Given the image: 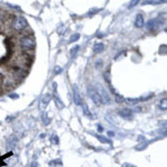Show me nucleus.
<instances>
[{
    "label": "nucleus",
    "instance_id": "nucleus-1",
    "mask_svg": "<svg viewBox=\"0 0 167 167\" xmlns=\"http://www.w3.org/2000/svg\"><path fill=\"white\" fill-rule=\"evenodd\" d=\"M19 47L24 51H33L36 48V40L33 36L25 35L19 38Z\"/></svg>",
    "mask_w": 167,
    "mask_h": 167
},
{
    "label": "nucleus",
    "instance_id": "nucleus-2",
    "mask_svg": "<svg viewBox=\"0 0 167 167\" xmlns=\"http://www.w3.org/2000/svg\"><path fill=\"white\" fill-rule=\"evenodd\" d=\"M87 92H88V96L90 97V99L94 101V104L95 105H101L103 104V99H101V96H100V94L98 92V90L95 88V87H92V85H89L88 87H87Z\"/></svg>",
    "mask_w": 167,
    "mask_h": 167
},
{
    "label": "nucleus",
    "instance_id": "nucleus-3",
    "mask_svg": "<svg viewBox=\"0 0 167 167\" xmlns=\"http://www.w3.org/2000/svg\"><path fill=\"white\" fill-rule=\"evenodd\" d=\"M12 28L16 31H22L27 28V20L22 16H17L12 20Z\"/></svg>",
    "mask_w": 167,
    "mask_h": 167
},
{
    "label": "nucleus",
    "instance_id": "nucleus-4",
    "mask_svg": "<svg viewBox=\"0 0 167 167\" xmlns=\"http://www.w3.org/2000/svg\"><path fill=\"white\" fill-rule=\"evenodd\" d=\"M98 92H99L100 96H101L103 103H107V104L110 103V97H109V95L107 94V92L105 90V88L101 85H98Z\"/></svg>",
    "mask_w": 167,
    "mask_h": 167
},
{
    "label": "nucleus",
    "instance_id": "nucleus-5",
    "mask_svg": "<svg viewBox=\"0 0 167 167\" xmlns=\"http://www.w3.org/2000/svg\"><path fill=\"white\" fill-rule=\"evenodd\" d=\"M74 101H75L76 105H80V104H83V101H81V97H80V94L78 92V89H77V87L74 86Z\"/></svg>",
    "mask_w": 167,
    "mask_h": 167
},
{
    "label": "nucleus",
    "instance_id": "nucleus-6",
    "mask_svg": "<svg viewBox=\"0 0 167 167\" xmlns=\"http://www.w3.org/2000/svg\"><path fill=\"white\" fill-rule=\"evenodd\" d=\"M119 115L122 117H124V118H130L132 115H133V111L128 108L120 109V110H119Z\"/></svg>",
    "mask_w": 167,
    "mask_h": 167
},
{
    "label": "nucleus",
    "instance_id": "nucleus-7",
    "mask_svg": "<svg viewBox=\"0 0 167 167\" xmlns=\"http://www.w3.org/2000/svg\"><path fill=\"white\" fill-rule=\"evenodd\" d=\"M49 101H50V96L49 95H46V96L41 99L40 104H39V108L41 109V110H43V109L47 107V105H48Z\"/></svg>",
    "mask_w": 167,
    "mask_h": 167
},
{
    "label": "nucleus",
    "instance_id": "nucleus-8",
    "mask_svg": "<svg viewBox=\"0 0 167 167\" xmlns=\"http://www.w3.org/2000/svg\"><path fill=\"white\" fill-rule=\"evenodd\" d=\"M135 26H136L137 28H141V27H143V26H144V17H143L142 14H138V15L136 16Z\"/></svg>",
    "mask_w": 167,
    "mask_h": 167
},
{
    "label": "nucleus",
    "instance_id": "nucleus-9",
    "mask_svg": "<svg viewBox=\"0 0 167 167\" xmlns=\"http://www.w3.org/2000/svg\"><path fill=\"white\" fill-rule=\"evenodd\" d=\"M104 48H105V46H104V43H101V42H96V43L94 45V51H95L96 54H99L101 51H104Z\"/></svg>",
    "mask_w": 167,
    "mask_h": 167
},
{
    "label": "nucleus",
    "instance_id": "nucleus-10",
    "mask_svg": "<svg viewBox=\"0 0 167 167\" xmlns=\"http://www.w3.org/2000/svg\"><path fill=\"white\" fill-rule=\"evenodd\" d=\"M158 27V22H157V20L156 19H153V20H149V22L147 24V28H148V30H153V29H156Z\"/></svg>",
    "mask_w": 167,
    "mask_h": 167
},
{
    "label": "nucleus",
    "instance_id": "nucleus-11",
    "mask_svg": "<svg viewBox=\"0 0 167 167\" xmlns=\"http://www.w3.org/2000/svg\"><path fill=\"white\" fill-rule=\"evenodd\" d=\"M79 38H80V35H79V33H74V35H71V36H70L69 42H75V41H77Z\"/></svg>",
    "mask_w": 167,
    "mask_h": 167
},
{
    "label": "nucleus",
    "instance_id": "nucleus-12",
    "mask_svg": "<svg viewBox=\"0 0 167 167\" xmlns=\"http://www.w3.org/2000/svg\"><path fill=\"white\" fill-rule=\"evenodd\" d=\"M83 105V109H84V114L86 115V116L88 117H92V114H90V111L88 110V107H87V105L86 104H81Z\"/></svg>",
    "mask_w": 167,
    "mask_h": 167
},
{
    "label": "nucleus",
    "instance_id": "nucleus-13",
    "mask_svg": "<svg viewBox=\"0 0 167 167\" xmlns=\"http://www.w3.org/2000/svg\"><path fill=\"white\" fill-rule=\"evenodd\" d=\"M138 100L139 99H137V98H127L126 99V103L128 104V105H136L137 103H138Z\"/></svg>",
    "mask_w": 167,
    "mask_h": 167
},
{
    "label": "nucleus",
    "instance_id": "nucleus-14",
    "mask_svg": "<svg viewBox=\"0 0 167 167\" xmlns=\"http://www.w3.org/2000/svg\"><path fill=\"white\" fill-rule=\"evenodd\" d=\"M115 98H116V101L117 103H124L125 101V98L122 96V95H118V94H115Z\"/></svg>",
    "mask_w": 167,
    "mask_h": 167
},
{
    "label": "nucleus",
    "instance_id": "nucleus-15",
    "mask_svg": "<svg viewBox=\"0 0 167 167\" xmlns=\"http://www.w3.org/2000/svg\"><path fill=\"white\" fill-rule=\"evenodd\" d=\"M159 107H160V109H167V98L166 99H163L160 101Z\"/></svg>",
    "mask_w": 167,
    "mask_h": 167
},
{
    "label": "nucleus",
    "instance_id": "nucleus-16",
    "mask_svg": "<svg viewBox=\"0 0 167 167\" xmlns=\"http://www.w3.org/2000/svg\"><path fill=\"white\" fill-rule=\"evenodd\" d=\"M78 50H79V46H75L73 49L70 50V55H71V57H75V55L77 54Z\"/></svg>",
    "mask_w": 167,
    "mask_h": 167
},
{
    "label": "nucleus",
    "instance_id": "nucleus-17",
    "mask_svg": "<svg viewBox=\"0 0 167 167\" xmlns=\"http://www.w3.org/2000/svg\"><path fill=\"white\" fill-rule=\"evenodd\" d=\"M54 100H55V103H56V105L58 106L59 108H62V107H64V105H62V104L60 103V99H59L58 97H55V98H54Z\"/></svg>",
    "mask_w": 167,
    "mask_h": 167
},
{
    "label": "nucleus",
    "instance_id": "nucleus-18",
    "mask_svg": "<svg viewBox=\"0 0 167 167\" xmlns=\"http://www.w3.org/2000/svg\"><path fill=\"white\" fill-rule=\"evenodd\" d=\"M139 1H141V0H132L130 3H129V6H128V8H133V7H135Z\"/></svg>",
    "mask_w": 167,
    "mask_h": 167
},
{
    "label": "nucleus",
    "instance_id": "nucleus-19",
    "mask_svg": "<svg viewBox=\"0 0 167 167\" xmlns=\"http://www.w3.org/2000/svg\"><path fill=\"white\" fill-rule=\"evenodd\" d=\"M51 143L52 144H58V138H57V136H51Z\"/></svg>",
    "mask_w": 167,
    "mask_h": 167
},
{
    "label": "nucleus",
    "instance_id": "nucleus-20",
    "mask_svg": "<svg viewBox=\"0 0 167 167\" xmlns=\"http://www.w3.org/2000/svg\"><path fill=\"white\" fill-rule=\"evenodd\" d=\"M97 138H98L101 143H108V139H107V138H104V136H98Z\"/></svg>",
    "mask_w": 167,
    "mask_h": 167
},
{
    "label": "nucleus",
    "instance_id": "nucleus-21",
    "mask_svg": "<svg viewBox=\"0 0 167 167\" xmlns=\"http://www.w3.org/2000/svg\"><path fill=\"white\" fill-rule=\"evenodd\" d=\"M62 71V69L61 68H59V67H56V69H55V75H57L59 73H61Z\"/></svg>",
    "mask_w": 167,
    "mask_h": 167
},
{
    "label": "nucleus",
    "instance_id": "nucleus-22",
    "mask_svg": "<svg viewBox=\"0 0 167 167\" xmlns=\"http://www.w3.org/2000/svg\"><path fill=\"white\" fill-rule=\"evenodd\" d=\"M98 129H99V132H103V127L101 126H98Z\"/></svg>",
    "mask_w": 167,
    "mask_h": 167
},
{
    "label": "nucleus",
    "instance_id": "nucleus-23",
    "mask_svg": "<svg viewBox=\"0 0 167 167\" xmlns=\"http://www.w3.org/2000/svg\"><path fill=\"white\" fill-rule=\"evenodd\" d=\"M0 22H1V12H0Z\"/></svg>",
    "mask_w": 167,
    "mask_h": 167
},
{
    "label": "nucleus",
    "instance_id": "nucleus-24",
    "mask_svg": "<svg viewBox=\"0 0 167 167\" xmlns=\"http://www.w3.org/2000/svg\"><path fill=\"white\" fill-rule=\"evenodd\" d=\"M166 30H167V29H166Z\"/></svg>",
    "mask_w": 167,
    "mask_h": 167
}]
</instances>
